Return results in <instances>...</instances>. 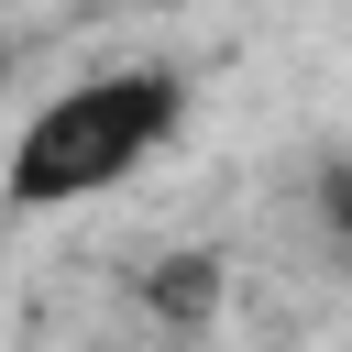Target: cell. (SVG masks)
I'll return each instance as SVG.
<instances>
[{"label":"cell","mask_w":352,"mask_h":352,"mask_svg":"<svg viewBox=\"0 0 352 352\" xmlns=\"http://www.w3.org/2000/svg\"><path fill=\"white\" fill-rule=\"evenodd\" d=\"M319 220L352 242V154H341V165H319Z\"/></svg>","instance_id":"3"},{"label":"cell","mask_w":352,"mask_h":352,"mask_svg":"<svg viewBox=\"0 0 352 352\" xmlns=\"http://www.w3.org/2000/svg\"><path fill=\"white\" fill-rule=\"evenodd\" d=\"M220 297H231V253H209V242H176V253L143 264V308H154L165 330H187V341L220 319Z\"/></svg>","instance_id":"2"},{"label":"cell","mask_w":352,"mask_h":352,"mask_svg":"<svg viewBox=\"0 0 352 352\" xmlns=\"http://www.w3.org/2000/svg\"><path fill=\"white\" fill-rule=\"evenodd\" d=\"M187 121V77L176 66H99L55 99H33V121L0 154V198L11 209H88L110 187H132Z\"/></svg>","instance_id":"1"}]
</instances>
